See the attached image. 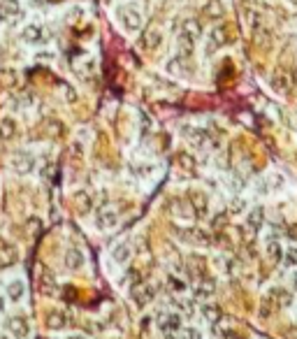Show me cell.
I'll use <instances>...</instances> for the list:
<instances>
[{
    "label": "cell",
    "instance_id": "obj_26",
    "mask_svg": "<svg viewBox=\"0 0 297 339\" xmlns=\"http://www.w3.org/2000/svg\"><path fill=\"white\" fill-rule=\"evenodd\" d=\"M288 267H295L297 265V246H288V249H284V258H281Z\"/></svg>",
    "mask_w": 297,
    "mask_h": 339
},
{
    "label": "cell",
    "instance_id": "obj_20",
    "mask_svg": "<svg viewBox=\"0 0 297 339\" xmlns=\"http://www.w3.org/2000/svg\"><path fill=\"white\" fill-rule=\"evenodd\" d=\"M181 33L188 35L190 40H197V37H200V33H202V28H200V23H197L195 19H186V21H183V26H181Z\"/></svg>",
    "mask_w": 297,
    "mask_h": 339
},
{
    "label": "cell",
    "instance_id": "obj_34",
    "mask_svg": "<svg viewBox=\"0 0 297 339\" xmlns=\"http://www.w3.org/2000/svg\"><path fill=\"white\" fill-rule=\"evenodd\" d=\"M2 309H5V298L0 295V312H2Z\"/></svg>",
    "mask_w": 297,
    "mask_h": 339
},
{
    "label": "cell",
    "instance_id": "obj_22",
    "mask_svg": "<svg viewBox=\"0 0 297 339\" xmlns=\"http://www.w3.org/2000/svg\"><path fill=\"white\" fill-rule=\"evenodd\" d=\"M204 16H209V19H221L223 16V5L218 0H207V5H204Z\"/></svg>",
    "mask_w": 297,
    "mask_h": 339
},
{
    "label": "cell",
    "instance_id": "obj_36",
    "mask_svg": "<svg viewBox=\"0 0 297 339\" xmlns=\"http://www.w3.org/2000/svg\"><path fill=\"white\" fill-rule=\"evenodd\" d=\"M70 339H84V337H70Z\"/></svg>",
    "mask_w": 297,
    "mask_h": 339
},
{
    "label": "cell",
    "instance_id": "obj_1",
    "mask_svg": "<svg viewBox=\"0 0 297 339\" xmlns=\"http://www.w3.org/2000/svg\"><path fill=\"white\" fill-rule=\"evenodd\" d=\"M119 16H121V23L123 28L128 30V33H137L140 28H142V12L137 9L135 5H126L119 9Z\"/></svg>",
    "mask_w": 297,
    "mask_h": 339
},
{
    "label": "cell",
    "instance_id": "obj_31",
    "mask_svg": "<svg viewBox=\"0 0 297 339\" xmlns=\"http://www.w3.org/2000/svg\"><path fill=\"white\" fill-rule=\"evenodd\" d=\"M77 200H79V204H81V209H84V211L91 209V197H88L86 193H79V195H77Z\"/></svg>",
    "mask_w": 297,
    "mask_h": 339
},
{
    "label": "cell",
    "instance_id": "obj_13",
    "mask_svg": "<svg viewBox=\"0 0 297 339\" xmlns=\"http://www.w3.org/2000/svg\"><path fill=\"white\" fill-rule=\"evenodd\" d=\"M130 256H133V249L128 246V242H119V244L112 249V260H114L116 265H126L130 260Z\"/></svg>",
    "mask_w": 297,
    "mask_h": 339
},
{
    "label": "cell",
    "instance_id": "obj_8",
    "mask_svg": "<svg viewBox=\"0 0 297 339\" xmlns=\"http://www.w3.org/2000/svg\"><path fill=\"white\" fill-rule=\"evenodd\" d=\"M19 260V249L0 237V267H9Z\"/></svg>",
    "mask_w": 297,
    "mask_h": 339
},
{
    "label": "cell",
    "instance_id": "obj_6",
    "mask_svg": "<svg viewBox=\"0 0 297 339\" xmlns=\"http://www.w3.org/2000/svg\"><path fill=\"white\" fill-rule=\"evenodd\" d=\"M7 330L12 333V337L26 339L28 335H30L28 319H26V316H21V314H16V316H9V319H7Z\"/></svg>",
    "mask_w": 297,
    "mask_h": 339
},
{
    "label": "cell",
    "instance_id": "obj_32",
    "mask_svg": "<svg viewBox=\"0 0 297 339\" xmlns=\"http://www.w3.org/2000/svg\"><path fill=\"white\" fill-rule=\"evenodd\" d=\"M239 209H244V202L242 200H235V202H232V214H242Z\"/></svg>",
    "mask_w": 297,
    "mask_h": 339
},
{
    "label": "cell",
    "instance_id": "obj_28",
    "mask_svg": "<svg viewBox=\"0 0 297 339\" xmlns=\"http://www.w3.org/2000/svg\"><path fill=\"white\" fill-rule=\"evenodd\" d=\"M42 293H44V295H54V293H56V288H54V277H51L49 272H47V281L42 279Z\"/></svg>",
    "mask_w": 297,
    "mask_h": 339
},
{
    "label": "cell",
    "instance_id": "obj_21",
    "mask_svg": "<svg viewBox=\"0 0 297 339\" xmlns=\"http://www.w3.org/2000/svg\"><path fill=\"white\" fill-rule=\"evenodd\" d=\"M193 47H195V40H190L188 35H179V56L181 58H190L193 54Z\"/></svg>",
    "mask_w": 297,
    "mask_h": 339
},
{
    "label": "cell",
    "instance_id": "obj_27",
    "mask_svg": "<svg viewBox=\"0 0 297 339\" xmlns=\"http://www.w3.org/2000/svg\"><path fill=\"white\" fill-rule=\"evenodd\" d=\"M272 86L277 88V91H288V77H286V75H274Z\"/></svg>",
    "mask_w": 297,
    "mask_h": 339
},
{
    "label": "cell",
    "instance_id": "obj_17",
    "mask_svg": "<svg viewBox=\"0 0 297 339\" xmlns=\"http://www.w3.org/2000/svg\"><path fill=\"white\" fill-rule=\"evenodd\" d=\"M223 44H225V28L223 26H216L214 28V30H211V35H209V49H207V51H216L218 47H223Z\"/></svg>",
    "mask_w": 297,
    "mask_h": 339
},
{
    "label": "cell",
    "instance_id": "obj_10",
    "mask_svg": "<svg viewBox=\"0 0 297 339\" xmlns=\"http://www.w3.org/2000/svg\"><path fill=\"white\" fill-rule=\"evenodd\" d=\"M84 265H86V256H84L81 249L72 246V249L65 251V267H68V270H81Z\"/></svg>",
    "mask_w": 297,
    "mask_h": 339
},
{
    "label": "cell",
    "instance_id": "obj_23",
    "mask_svg": "<svg viewBox=\"0 0 297 339\" xmlns=\"http://www.w3.org/2000/svg\"><path fill=\"white\" fill-rule=\"evenodd\" d=\"M186 61H188V58H181V56L172 58V61L167 63V72H172V75H183V72H186Z\"/></svg>",
    "mask_w": 297,
    "mask_h": 339
},
{
    "label": "cell",
    "instance_id": "obj_25",
    "mask_svg": "<svg viewBox=\"0 0 297 339\" xmlns=\"http://www.w3.org/2000/svg\"><path fill=\"white\" fill-rule=\"evenodd\" d=\"M0 9H2V14H5V16H16V14H19V2H16V0H2V2H0Z\"/></svg>",
    "mask_w": 297,
    "mask_h": 339
},
{
    "label": "cell",
    "instance_id": "obj_2",
    "mask_svg": "<svg viewBox=\"0 0 297 339\" xmlns=\"http://www.w3.org/2000/svg\"><path fill=\"white\" fill-rule=\"evenodd\" d=\"M155 328L165 335L179 333V330H181V316L176 312H160L155 316Z\"/></svg>",
    "mask_w": 297,
    "mask_h": 339
},
{
    "label": "cell",
    "instance_id": "obj_7",
    "mask_svg": "<svg viewBox=\"0 0 297 339\" xmlns=\"http://www.w3.org/2000/svg\"><path fill=\"white\" fill-rule=\"evenodd\" d=\"M155 298V288L151 284H137L133 288V300H135L137 307H147L151 305V300Z\"/></svg>",
    "mask_w": 297,
    "mask_h": 339
},
{
    "label": "cell",
    "instance_id": "obj_15",
    "mask_svg": "<svg viewBox=\"0 0 297 339\" xmlns=\"http://www.w3.org/2000/svg\"><path fill=\"white\" fill-rule=\"evenodd\" d=\"M23 295H26V284H23L21 279H12V281L7 284V298L12 300V302H19Z\"/></svg>",
    "mask_w": 297,
    "mask_h": 339
},
{
    "label": "cell",
    "instance_id": "obj_3",
    "mask_svg": "<svg viewBox=\"0 0 297 339\" xmlns=\"http://www.w3.org/2000/svg\"><path fill=\"white\" fill-rule=\"evenodd\" d=\"M119 225V211L114 207H102V209L95 211V228L98 230H114Z\"/></svg>",
    "mask_w": 297,
    "mask_h": 339
},
{
    "label": "cell",
    "instance_id": "obj_5",
    "mask_svg": "<svg viewBox=\"0 0 297 339\" xmlns=\"http://www.w3.org/2000/svg\"><path fill=\"white\" fill-rule=\"evenodd\" d=\"M47 28L40 26V23H28L23 30H21V40L26 42V44H42V42H47Z\"/></svg>",
    "mask_w": 297,
    "mask_h": 339
},
{
    "label": "cell",
    "instance_id": "obj_30",
    "mask_svg": "<svg viewBox=\"0 0 297 339\" xmlns=\"http://www.w3.org/2000/svg\"><path fill=\"white\" fill-rule=\"evenodd\" d=\"M181 339H200V333L195 328H186V330H181Z\"/></svg>",
    "mask_w": 297,
    "mask_h": 339
},
{
    "label": "cell",
    "instance_id": "obj_12",
    "mask_svg": "<svg viewBox=\"0 0 297 339\" xmlns=\"http://www.w3.org/2000/svg\"><path fill=\"white\" fill-rule=\"evenodd\" d=\"M265 258H267L272 265L281 263V258H284V246H281V242H277V239H270V242L265 244Z\"/></svg>",
    "mask_w": 297,
    "mask_h": 339
},
{
    "label": "cell",
    "instance_id": "obj_11",
    "mask_svg": "<svg viewBox=\"0 0 297 339\" xmlns=\"http://www.w3.org/2000/svg\"><path fill=\"white\" fill-rule=\"evenodd\" d=\"M265 223V209L263 207H253V209L246 211V225H249L253 232H258Z\"/></svg>",
    "mask_w": 297,
    "mask_h": 339
},
{
    "label": "cell",
    "instance_id": "obj_14",
    "mask_svg": "<svg viewBox=\"0 0 297 339\" xmlns=\"http://www.w3.org/2000/svg\"><path fill=\"white\" fill-rule=\"evenodd\" d=\"M160 42H162V35L160 30H147V33L142 35V49H147V51H153V49L160 47Z\"/></svg>",
    "mask_w": 297,
    "mask_h": 339
},
{
    "label": "cell",
    "instance_id": "obj_33",
    "mask_svg": "<svg viewBox=\"0 0 297 339\" xmlns=\"http://www.w3.org/2000/svg\"><path fill=\"white\" fill-rule=\"evenodd\" d=\"M291 286H293V293H297V272L291 274Z\"/></svg>",
    "mask_w": 297,
    "mask_h": 339
},
{
    "label": "cell",
    "instance_id": "obj_16",
    "mask_svg": "<svg viewBox=\"0 0 297 339\" xmlns=\"http://www.w3.org/2000/svg\"><path fill=\"white\" fill-rule=\"evenodd\" d=\"M16 133H19L16 121H14L12 116H5V119L0 121V140H14Z\"/></svg>",
    "mask_w": 297,
    "mask_h": 339
},
{
    "label": "cell",
    "instance_id": "obj_29",
    "mask_svg": "<svg viewBox=\"0 0 297 339\" xmlns=\"http://www.w3.org/2000/svg\"><path fill=\"white\" fill-rule=\"evenodd\" d=\"M211 293H214V281H202L200 288H197V295H200V298H207Z\"/></svg>",
    "mask_w": 297,
    "mask_h": 339
},
{
    "label": "cell",
    "instance_id": "obj_9",
    "mask_svg": "<svg viewBox=\"0 0 297 339\" xmlns=\"http://www.w3.org/2000/svg\"><path fill=\"white\" fill-rule=\"evenodd\" d=\"M186 140H188L190 147H195V149H204L207 142H209V135H207V130L202 128H186Z\"/></svg>",
    "mask_w": 297,
    "mask_h": 339
},
{
    "label": "cell",
    "instance_id": "obj_24",
    "mask_svg": "<svg viewBox=\"0 0 297 339\" xmlns=\"http://www.w3.org/2000/svg\"><path fill=\"white\" fill-rule=\"evenodd\" d=\"M202 316L207 323H216L221 319V309L216 305H202Z\"/></svg>",
    "mask_w": 297,
    "mask_h": 339
},
{
    "label": "cell",
    "instance_id": "obj_4",
    "mask_svg": "<svg viewBox=\"0 0 297 339\" xmlns=\"http://www.w3.org/2000/svg\"><path fill=\"white\" fill-rule=\"evenodd\" d=\"M9 165H12V170L16 174H30L35 170V156L30 151H16L12 156V161H9Z\"/></svg>",
    "mask_w": 297,
    "mask_h": 339
},
{
    "label": "cell",
    "instance_id": "obj_19",
    "mask_svg": "<svg viewBox=\"0 0 297 339\" xmlns=\"http://www.w3.org/2000/svg\"><path fill=\"white\" fill-rule=\"evenodd\" d=\"M190 207H193V211H197L202 216L204 211H207V197H204V193H200V190L190 193Z\"/></svg>",
    "mask_w": 297,
    "mask_h": 339
},
{
    "label": "cell",
    "instance_id": "obj_18",
    "mask_svg": "<svg viewBox=\"0 0 297 339\" xmlns=\"http://www.w3.org/2000/svg\"><path fill=\"white\" fill-rule=\"evenodd\" d=\"M47 326L49 330H63V328L68 326V314L63 312H51L47 319Z\"/></svg>",
    "mask_w": 297,
    "mask_h": 339
},
{
    "label": "cell",
    "instance_id": "obj_35",
    "mask_svg": "<svg viewBox=\"0 0 297 339\" xmlns=\"http://www.w3.org/2000/svg\"><path fill=\"white\" fill-rule=\"evenodd\" d=\"M0 339H12V337H7V335H0Z\"/></svg>",
    "mask_w": 297,
    "mask_h": 339
}]
</instances>
